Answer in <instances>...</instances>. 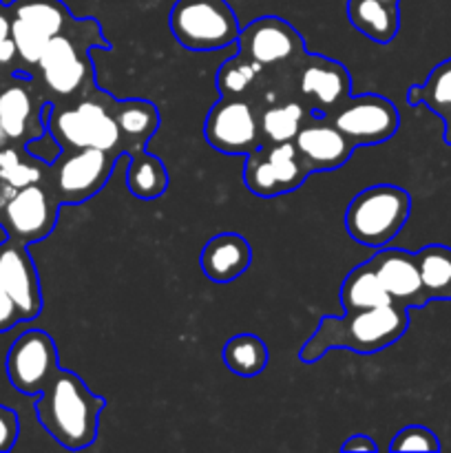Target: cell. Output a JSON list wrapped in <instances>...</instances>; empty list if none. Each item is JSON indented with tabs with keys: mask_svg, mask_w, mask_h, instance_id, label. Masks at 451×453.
Wrapping results in <instances>:
<instances>
[{
	"mask_svg": "<svg viewBox=\"0 0 451 453\" xmlns=\"http://www.w3.org/2000/svg\"><path fill=\"white\" fill-rule=\"evenodd\" d=\"M409 327V312L402 305L371 310H348L343 317H323L314 334L301 348L303 363L321 361L330 349L376 354L402 339Z\"/></svg>",
	"mask_w": 451,
	"mask_h": 453,
	"instance_id": "cell-1",
	"label": "cell"
},
{
	"mask_svg": "<svg viewBox=\"0 0 451 453\" xmlns=\"http://www.w3.org/2000/svg\"><path fill=\"white\" fill-rule=\"evenodd\" d=\"M38 396L35 416L53 441L71 451L87 449L96 442L106 401L93 394L75 372L60 367Z\"/></svg>",
	"mask_w": 451,
	"mask_h": 453,
	"instance_id": "cell-2",
	"label": "cell"
},
{
	"mask_svg": "<svg viewBox=\"0 0 451 453\" xmlns=\"http://www.w3.org/2000/svg\"><path fill=\"white\" fill-rule=\"evenodd\" d=\"M42 119L49 135L62 150L100 149L113 155H126L122 131L115 118V100L104 96L80 100L71 109L53 111V104L42 106Z\"/></svg>",
	"mask_w": 451,
	"mask_h": 453,
	"instance_id": "cell-3",
	"label": "cell"
},
{
	"mask_svg": "<svg viewBox=\"0 0 451 453\" xmlns=\"http://www.w3.org/2000/svg\"><path fill=\"white\" fill-rule=\"evenodd\" d=\"M411 197L394 184H376L361 190L345 211V230L356 243L385 248L407 224Z\"/></svg>",
	"mask_w": 451,
	"mask_h": 453,
	"instance_id": "cell-4",
	"label": "cell"
},
{
	"mask_svg": "<svg viewBox=\"0 0 451 453\" xmlns=\"http://www.w3.org/2000/svg\"><path fill=\"white\" fill-rule=\"evenodd\" d=\"M168 27L188 51H219L239 40L241 27L226 0H177Z\"/></svg>",
	"mask_w": 451,
	"mask_h": 453,
	"instance_id": "cell-5",
	"label": "cell"
},
{
	"mask_svg": "<svg viewBox=\"0 0 451 453\" xmlns=\"http://www.w3.org/2000/svg\"><path fill=\"white\" fill-rule=\"evenodd\" d=\"M78 38L97 40V42L109 49V42L102 38L100 25L93 18L82 20V25L75 31L53 35L47 47H44L42 56H40L38 69L49 91H53L56 96L71 97L93 84L91 62H88L87 53L82 56V51H80V49L88 51V47L80 44Z\"/></svg>",
	"mask_w": 451,
	"mask_h": 453,
	"instance_id": "cell-6",
	"label": "cell"
},
{
	"mask_svg": "<svg viewBox=\"0 0 451 453\" xmlns=\"http://www.w3.org/2000/svg\"><path fill=\"white\" fill-rule=\"evenodd\" d=\"M4 12L11 20L9 35L16 42L18 56L27 65H38L53 35L69 34L82 25V20L71 16L69 7L62 0H13Z\"/></svg>",
	"mask_w": 451,
	"mask_h": 453,
	"instance_id": "cell-7",
	"label": "cell"
},
{
	"mask_svg": "<svg viewBox=\"0 0 451 453\" xmlns=\"http://www.w3.org/2000/svg\"><path fill=\"white\" fill-rule=\"evenodd\" d=\"M312 175L296 150L294 140L265 144L261 142L255 150L246 155L243 181L256 197H279L301 188Z\"/></svg>",
	"mask_w": 451,
	"mask_h": 453,
	"instance_id": "cell-8",
	"label": "cell"
},
{
	"mask_svg": "<svg viewBox=\"0 0 451 453\" xmlns=\"http://www.w3.org/2000/svg\"><path fill=\"white\" fill-rule=\"evenodd\" d=\"M327 119L354 146L383 144L396 135L398 124H401L396 106L387 97L376 96V93L349 96V100Z\"/></svg>",
	"mask_w": 451,
	"mask_h": 453,
	"instance_id": "cell-9",
	"label": "cell"
},
{
	"mask_svg": "<svg viewBox=\"0 0 451 453\" xmlns=\"http://www.w3.org/2000/svg\"><path fill=\"white\" fill-rule=\"evenodd\" d=\"M60 370L56 341L42 330H27L13 341L7 354V379L13 389L38 396Z\"/></svg>",
	"mask_w": 451,
	"mask_h": 453,
	"instance_id": "cell-10",
	"label": "cell"
},
{
	"mask_svg": "<svg viewBox=\"0 0 451 453\" xmlns=\"http://www.w3.org/2000/svg\"><path fill=\"white\" fill-rule=\"evenodd\" d=\"M203 137L224 155H243L261 144L259 115L243 97H224L208 111Z\"/></svg>",
	"mask_w": 451,
	"mask_h": 453,
	"instance_id": "cell-11",
	"label": "cell"
},
{
	"mask_svg": "<svg viewBox=\"0 0 451 453\" xmlns=\"http://www.w3.org/2000/svg\"><path fill=\"white\" fill-rule=\"evenodd\" d=\"M239 53L265 66L299 65L305 58V42L299 31L277 16H264L246 25L239 34Z\"/></svg>",
	"mask_w": 451,
	"mask_h": 453,
	"instance_id": "cell-12",
	"label": "cell"
},
{
	"mask_svg": "<svg viewBox=\"0 0 451 453\" xmlns=\"http://www.w3.org/2000/svg\"><path fill=\"white\" fill-rule=\"evenodd\" d=\"M119 155L100 149L66 150L56 162V188L53 195L60 203H82L96 197L109 181Z\"/></svg>",
	"mask_w": 451,
	"mask_h": 453,
	"instance_id": "cell-13",
	"label": "cell"
},
{
	"mask_svg": "<svg viewBox=\"0 0 451 453\" xmlns=\"http://www.w3.org/2000/svg\"><path fill=\"white\" fill-rule=\"evenodd\" d=\"M296 88L301 102L318 115H334L352 96V78L340 62L325 56H308L299 62Z\"/></svg>",
	"mask_w": 451,
	"mask_h": 453,
	"instance_id": "cell-14",
	"label": "cell"
},
{
	"mask_svg": "<svg viewBox=\"0 0 451 453\" xmlns=\"http://www.w3.org/2000/svg\"><path fill=\"white\" fill-rule=\"evenodd\" d=\"M57 203L60 202L56 195L49 193L40 184L18 188L7 206L3 208V226L7 228L9 237L29 246V243L44 239L56 228L57 208H60Z\"/></svg>",
	"mask_w": 451,
	"mask_h": 453,
	"instance_id": "cell-15",
	"label": "cell"
},
{
	"mask_svg": "<svg viewBox=\"0 0 451 453\" xmlns=\"http://www.w3.org/2000/svg\"><path fill=\"white\" fill-rule=\"evenodd\" d=\"M294 146L305 166L312 173L336 171L345 162H349L356 149L325 115H318L314 111L296 133Z\"/></svg>",
	"mask_w": 451,
	"mask_h": 453,
	"instance_id": "cell-16",
	"label": "cell"
},
{
	"mask_svg": "<svg viewBox=\"0 0 451 453\" xmlns=\"http://www.w3.org/2000/svg\"><path fill=\"white\" fill-rule=\"evenodd\" d=\"M0 283L20 310L22 321H34L42 312L40 277L25 243L9 237L0 243Z\"/></svg>",
	"mask_w": 451,
	"mask_h": 453,
	"instance_id": "cell-17",
	"label": "cell"
},
{
	"mask_svg": "<svg viewBox=\"0 0 451 453\" xmlns=\"http://www.w3.org/2000/svg\"><path fill=\"white\" fill-rule=\"evenodd\" d=\"M371 270L378 281L392 296L394 303L402 308H423L429 303V296L420 281L418 264L414 252L398 250V248H378L370 259Z\"/></svg>",
	"mask_w": 451,
	"mask_h": 453,
	"instance_id": "cell-18",
	"label": "cell"
},
{
	"mask_svg": "<svg viewBox=\"0 0 451 453\" xmlns=\"http://www.w3.org/2000/svg\"><path fill=\"white\" fill-rule=\"evenodd\" d=\"M199 264L212 283H230L250 268L252 248L248 239L237 233L215 234L203 246Z\"/></svg>",
	"mask_w": 451,
	"mask_h": 453,
	"instance_id": "cell-19",
	"label": "cell"
},
{
	"mask_svg": "<svg viewBox=\"0 0 451 453\" xmlns=\"http://www.w3.org/2000/svg\"><path fill=\"white\" fill-rule=\"evenodd\" d=\"M115 118L122 131L126 155L144 150L159 128V111L149 100H115Z\"/></svg>",
	"mask_w": 451,
	"mask_h": 453,
	"instance_id": "cell-20",
	"label": "cell"
},
{
	"mask_svg": "<svg viewBox=\"0 0 451 453\" xmlns=\"http://www.w3.org/2000/svg\"><path fill=\"white\" fill-rule=\"evenodd\" d=\"M348 18L354 29L378 44L392 42L401 27L398 4L383 0H348Z\"/></svg>",
	"mask_w": 451,
	"mask_h": 453,
	"instance_id": "cell-21",
	"label": "cell"
},
{
	"mask_svg": "<svg viewBox=\"0 0 451 453\" xmlns=\"http://www.w3.org/2000/svg\"><path fill=\"white\" fill-rule=\"evenodd\" d=\"M394 299L387 295L383 283L378 281L376 273L371 270L370 261L349 270L348 277L340 283V305L343 310H371L392 305Z\"/></svg>",
	"mask_w": 451,
	"mask_h": 453,
	"instance_id": "cell-22",
	"label": "cell"
},
{
	"mask_svg": "<svg viewBox=\"0 0 451 453\" xmlns=\"http://www.w3.org/2000/svg\"><path fill=\"white\" fill-rule=\"evenodd\" d=\"M310 113H312V109L301 100L277 102V104L268 106L259 115L261 142H265V144L292 142L299 128L305 124V119L310 118Z\"/></svg>",
	"mask_w": 451,
	"mask_h": 453,
	"instance_id": "cell-23",
	"label": "cell"
},
{
	"mask_svg": "<svg viewBox=\"0 0 451 453\" xmlns=\"http://www.w3.org/2000/svg\"><path fill=\"white\" fill-rule=\"evenodd\" d=\"M418 264L420 281L429 301H449L451 299V248L447 246H424L423 250L414 252Z\"/></svg>",
	"mask_w": 451,
	"mask_h": 453,
	"instance_id": "cell-24",
	"label": "cell"
},
{
	"mask_svg": "<svg viewBox=\"0 0 451 453\" xmlns=\"http://www.w3.org/2000/svg\"><path fill=\"white\" fill-rule=\"evenodd\" d=\"M126 186L135 197L157 199L168 188V173L162 159L149 155L146 150L128 155Z\"/></svg>",
	"mask_w": 451,
	"mask_h": 453,
	"instance_id": "cell-25",
	"label": "cell"
},
{
	"mask_svg": "<svg viewBox=\"0 0 451 453\" xmlns=\"http://www.w3.org/2000/svg\"><path fill=\"white\" fill-rule=\"evenodd\" d=\"M224 365L237 376H256L268 367V345L261 336L243 332V334L233 336L221 349Z\"/></svg>",
	"mask_w": 451,
	"mask_h": 453,
	"instance_id": "cell-26",
	"label": "cell"
},
{
	"mask_svg": "<svg viewBox=\"0 0 451 453\" xmlns=\"http://www.w3.org/2000/svg\"><path fill=\"white\" fill-rule=\"evenodd\" d=\"M34 104L27 87L11 84L0 93V124L7 131L9 140H22L29 131Z\"/></svg>",
	"mask_w": 451,
	"mask_h": 453,
	"instance_id": "cell-27",
	"label": "cell"
},
{
	"mask_svg": "<svg viewBox=\"0 0 451 453\" xmlns=\"http://www.w3.org/2000/svg\"><path fill=\"white\" fill-rule=\"evenodd\" d=\"M409 104H424L433 113L451 109V58L429 73L427 82L411 87L407 93Z\"/></svg>",
	"mask_w": 451,
	"mask_h": 453,
	"instance_id": "cell-28",
	"label": "cell"
},
{
	"mask_svg": "<svg viewBox=\"0 0 451 453\" xmlns=\"http://www.w3.org/2000/svg\"><path fill=\"white\" fill-rule=\"evenodd\" d=\"M261 73H264V66L256 65L255 60H250L243 53H237L230 60H226L217 71V88L224 97H241L256 82Z\"/></svg>",
	"mask_w": 451,
	"mask_h": 453,
	"instance_id": "cell-29",
	"label": "cell"
},
{
	"mask_svg": "<svg viewBox=\"0 0 451 453\" xmlns=\"http://www.w3.org/2000/svg\"><path fill=\"white\" fill-rule=\"evenodd\" d=\"M392 451H440V441L432 429L423 427V425H409L402 427L401 432L394 436Z\"/></svg>",
	"mask_w": 451,
	"mask_h": 453,
	"instance_id": "cell-30",
	"label": "cell"
},
{
	"mask_svg": "<svg viewBox=\"0 0 451 453\" xmlns=\"http://www.w3.org/2000/svg\"><path fill=\"white\" fill-rule=\"evenodd\" d=\"M20 434V423H18V414L9 407L0 405V453L13 449Z\"/></svg>",
	"mask_w": 451,
	"mask_h": 453,
	"instance_id": "cell-31",
	"label": "cell"
},
{
	"mask_svg": "<svg viewBox=\"0 0 451 453\" xmlns=\"http://www.w3.org/2000/svg\"><path fill=\"white\" fill-rule=\"evenodd\" d=\"M40 180H42V171H40L38 166H31V164L25 162H18L16 166L9 171V175L4 177V181H9L13 188H25V186L40 184Z\"/></svg>",
	"mask_w": 451,
	"mask_h": 453,
	"instance_id": "cell-32",
	"label": "cell"
},
{
	"mask_svg": "<svg viewBox=\"0 0 451 453\" xmlns=\"http://www.w3.org/2000/svg\"><path fill=\"white\" fill-rule=\"evenodd\" d=\"M18 323H22L20 310H18L11 295H9L3 288V283H0V334H3V332H9L11 327H16Z\"/></svg>",
	"mask_w": 451,
	"mask_h": 453,
	"instance_id": "cell-33",
	"label": "cell"
},
{
	"mask_svg": "<svg viewBox=\"0 0 451 453\" xmlns=\"http://www.w3.org/2000/svg\"><path fill=\"white\" fill-rule=\"evenodd\" d=\"M340 451H370V453H376L378 451V445H376L374 441H371V436H365V434H354V436H349L348 441L343 442V447H340Z\"/></svg>",
	"mask_w": 451,
	"mask_h": 453,
	"instance_id": "cell-34",
	"label": "cell"
},
{
	"mask_svg": "<svg viewBox=\"0 0 451 453\" xmlns=\"http://www.w3.org/2000/svg\"><path fill=\"white\" fill-rule=\"evenodd\" d=\"M18 162H20V155H18L16 150L7 149V146L0 149V180H4V177L9 175V171H11Z\"/></svg>",
	"mask_w": 451,
	"mask_h": 453,
	"instance_id": "cell-35",
	"label": "cell"
},
{
	"mask_svg": "<svg viewBox=\"0 0 451 453\" xmlns=\"http://www.w3.org/2000/svg\"><path fill=\"white\" fill-rule=\"evenodd\" d=\"M16 56L18 49L11 35H9V38H0V65H7V62H11Z\"/></svg>",
	"mask_w": 451,
	"mask_h": 453,
	"instance_id": "cell-36",
	"label": "cell"
},
{
	"mask_svg": "<svg viewBox=\"0 0 451 453\" xmlns=\"http://www.w3.org/2000/svg\"><path fill=\"white\" fill-rule=\"evenodd\" d=\"M16 190L18 188H13V186L9 184V181L0 180V208L7 206V202L13 197V195H16Z\"/></svg>",
	"mask_w": 451,
	"mask_h": 453,
	"instance_id": "cell-37",
	"label": "cell"
},
{
	"mask_svg": "<svg viewBox=\"0 0 451 453\" xmlns=\"http://www.w3.org/2000/svg\"><path fill=\"white\" fill-rule=\"evenodd\" d=\"M11 34V20H9L7 12L0 13V38H9Z\"/></svg>",
	"mask_w": 451,
	"mask_h": 453,
	"instance_id": "cell-38",
	"label": "cell"
},
{
	"mask_svg": "<svg viewBox=\"0 0 451 453\" xmlns=\"http://www.w3.org/2000/svg\"><path fill=\"white\" fill-rule=\"evenodd\" d=\"M438 115L445 119V142L447 144H451V109L442 111V113H438Z\"/></svg>",
	"mask_w": 451,
	"mask_h": 453,
	"instance_id": "cell-39",
	"label": "cell"
},
{
	"mask_svg": "<svg viewBox=\"0 0 451 453\" xmlns=\"http://www.w3.org/2000/svg\"><path fill=\"white\" fill-rule=\"evenodd\" d=\"M7 142H9L7 131H4L3 124H0V149H4V146H7Z\"/></svg>",
	"mask_w": 451,
	"mask_h": 453,
	"instance_id": "cell-40",
	"label": "cell"
},
{
	"mask_svg": "<svg viewBox=\"0 0 451 453\" xmlns=\"http://www.w3.org/2000/svg\"><path fill=\"white\" fill-rule=\"evenodd\" d=\"M383 3H389V4H398L401 0H383Z\"/></svg>",
	"mask_w": 451,
	"mask_h": 453,
	"instance_id": "cell-41",
	"label": "cell"
}]
</instances>
